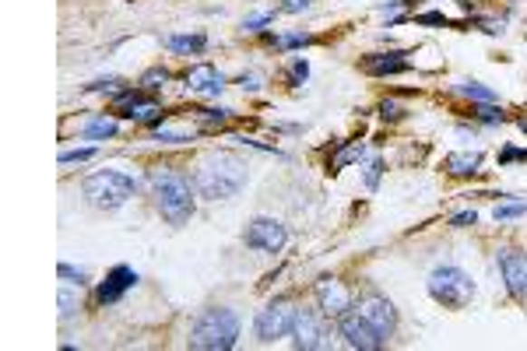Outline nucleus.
Returning a JSON list of instances; mask_svg holds the SVG:
<instances>
[{
  "instance_id": "nucleus-1",
  "label": "nucleus",
  "mask_w": 527,
  "mask_h": 351,
  "mask_svg": "<svg viewBox=\"0 0 527 351\" xmlns=\"http://www.w3.org/2000/svg\"><path fill=\"white\" fill-rule=\"evenodd\" d=\"M246 179L250 173H246L243 158H235L233 151H215L197 166L194 190H197V197H207V201H229L246 186Z\"/></svg>"
},
{
  "instance_id": "nucleus-2",
  "label": "nucleus",
  "mask_w": 527,
  "mask_h": 351,
  "mask_svg": "<svg viewBox=\"0 0 527 351\" xmlns=\"http://www.w3.org/2000/svg\"><path fill=\"white\" fill-rule=\"evenodd\" d=\"M148 186H151L155 211H158L169 225L190 222V214H194V207H197V190L190 186L187 176L173 173V169H151V173H148Z\"/></svg>"
},
{
  "instance_id": "nucleus-3",
  "label": "nucleus",
  "mask_w": 527,
  "mask_h": 351,
  "mask_svg": "<svg viewBox=\"0 0 527 351\" xmlns=\"http://www.w3.org/2000/svg\"><path fill=\"white\" fill-rule=\"evenodd\" d=\"M190 348L197 351H229L239 341V317L229 306H211L190 327Z\"/></svg>"
},
{
  "instance_id": "nucleus-4",
  "label": "nucleus",
  "mask_w": 527,
  "mask_h": 351,
  "mask_svg": "<svg viewBox=\"0 0 527 351\" xmlns=\"http://www.w3.org/2000/svg\"><path fill=\"white\" fill-rule=\"evenodd\" d=\"M85 201L99 211H117L123 207L134 194H138V179L120 169H102V173H91L85 179Z\"/></svg>"
},
{
  "instance_id": "nucleus-5",
  "label": "nucleus",
  "mask_w": 527,
  "mask_h": 351,
  "mask_svg": "<svg viewBox=\"0 0 527 351\" xmlns=\"http://www.w3.org/2000/svg\"><path fill=\"white\" fill-rule=\"evenodd\" d=\"M426 289H429V299L439 302V306H446V309H465L471 299H474V281H471V274H465V270L454 267V263L436 267V270L429 274Z\"/></svg>"
},
{
  "instance_id": "nucleus-6",
  "label": "nucleus",
  "mask_w": 527,
  "mask_h": 351,
  "mask_svg": "<svg viewBox=\"0 0 527 351\" xmlns=\"http://www.w3.org/2000/svg\"><path fill=\"white\" fill-rule=\"evenodd\" d=\"M295 317H299V309H295V302L289 299V295L271 299L261 313H257V320H254V334H257V341H261V345H274V341L289 337L292 327H295Z\"/></svg>"
},
{
  "instance_id": "nucleus-7",
  "label": "nucleus",
  "mask_w": 527,
  "mask_h": 351,
  "mask_svg": "<svg viewBox=\"0 0 527 351\" xmlns=\"http://www.w3.org/2000/svg\"><path fill=\"white\" fill-rule=\"evenodd\" d=\"M243 242H246L250 250H257V253H282V246L289 242V229H285L278 218L257 214L254 222H246Z\"/></svg>"
},
{
  "instance_id": "nucleus-8",
  "label": "nucleus",
  "mask_w": 527,
  "mask_h": 351,
  "mask_svg": "<svg viewBox=\"0 0 527 351\" xmlns=\"http://www.w3.org/2000/svg\"><path fill=\"white\" fill-rule=\"evenodd\" d=\"M496 263H499V274H503V285H506L510 299L527 302V253L524 250L503 246L496 253Z\"/></svg>"
},
{
  "instance_id": "nucleus-9",
  "label": "nucleus",
  "mask_w": 527,
  "mask_h": 351,
  "mask_svg": "<svg viewBox=\"0 0 527 351\" xmlns=\"http://www.w3.org/2000/svg\"><path fill=\"white\" fill-rule=\"evenodd\" d=\"M338 334L345 337V345L355 351H380L387 341L377 334V327L366 320L359 309H349L341 320H338Z\"/></svg>"
},
{
  "instance_id": "nucleus-10",
  "label": "nucleus",
  "mask_w": 527,
  "mask_h": 351,
  "mask_svg": "<svg viewBox=\"0 0 527 351\" xmlns=\"http://www.w3.org/2000/svg\"><path fill=\"white\" fill-rule=\"evenodd\" d=\"M313 295H317V309L331 320H341L351 309V292L341 278H321Z\"/></svg>"
},
{
  "instance_id": "nucleus-11",
  "label": "nucleus",
  "mask_w": 527,
  "mask_h": 351,
  "mask_svg": "<svg viewBox=\"0 0 527 351\" xmlns=\"http://www.w3.org/2000/svg\"><path fill=\"white\" fill-rule=\"evenodd\" d=\"M359 313L377 327V334H380L383 341L398 330V309H394V302H390L387 295H377V292L362 295V299H359Z\"/></svg>"
},
{
  "instance_id": "nucleus-12",
  "label": "nucleus",
  "mask_w": 527,
  "mask_h": 351,
  "mask_svg": "<svg viewBox=\"0 0 527 351\" xmlns=\"http://www.w3.org/2000/svg\"><path fill=\"white\" fill-rule=\"evenodd\" d=\"M292 345L302 351L327 348V327H323V313L317 309H299L292 327Z\"/></svg>"
},
{
  "instance_id": "nucleus-13",
  "label": "nucleus",
  "mask_w": 527,
  "mask_h": 351,
  "mask_svg": "<svg viewBox=\"0 0 527 351\" xmlns=\"http://www.w3.org/2000/svg\"><path fill=\"white\" fill-rule=\"evenodd\" d=\"M138 281H141V278H138L134 267L117 263V267L106 274V281H99V289H95V302H99V306H117L120 299L130 292Z\"/></svg>"
},
{
  "instance_id": "nucleus-14",
  "label": "nucleus",
  "mask_w": 527,
  "mask_h": 351,
  "mask_svg": "<svg viewBox=\"0 0 527 351\" xmlns=\"http://www.w3.org/2000/svg\"><path fill=\"white\" fill-rule=\"evenodd\" d=\"M183 78H187L190 91H197V95H222V88L229 85L215 63H194V67H187Z\"/></svg>"
},
{
  "instance_id": "nucleus-15",
  "label": "nucleus",
  "mask_w": 527,
  "mask_h": 351,
  "mask_svg": "<svg viewBox=\"0 0 527 351\" xmlns=\"http://www.w3.org/2000/svg\"><path fill=\"white\" fill-rule=\"evenodd\" d=\"M408 53H401V50H390V53H369V57H362V71L369 74V78H390V74H405L411 71Z\"/></svg>"
},
{
  "instance_id": "nucleus-16",
  "label": "nucleus",
  "mask_w": 527,
  "mask_h": 351,
  "mask_svg": "<svg viewBox=\"0 0 527 351\" xmlns=\"http://www.w3.org/2000/svg\"><path fill=\"white\" fill-rule=\"evenodd\" d=\"M478 166H482V155L478 151H454V155L443 158V169L450 176H474Z\"/></svg>"
},
{
  "instance_id": "nucleus-17",
  "label": "nucleus",
  "mask_w": 527,
  "mask_h": 351,
  "mask_svg": "<svg viewBox=\"0 0 527 351\" xmlns=\"http://www.w3.org/2000/svg\"><path fill=\"white\" fill-rule=\"evenodd\" d=\"M166 46L179 53V57H190V53H205L207 50V35L205 32H194V35H166Z\"/></svg>"
},
{
  "instance_id": "nucleus-18",
  "label": "nucleus",
  "mask_w": 527,
  "mask_h": 351,
  "mask_svg": "<svg viewBox=\"0 0 527 351\" xmlns=\"http://www.w3.org/2000/svg\"><path fill=\"white\" fill-rule=\"evenodd\" d=\"M457 91H461L465 99H471V102H496V91H493V88H485L482 81H461Z\"/></svg>"
},
{
  "instance_id": "nucleus-19",
  "label": "nucleus",
  "mask_w": 527,
  "mask_h": 351,
  "mask_svg": "<svg viewBox=\"0 0 527 351\" xmlns=\"http://www.w3.org/2000/svg\"><path fill=\"white\" fill-rule=\"evenodd\" d=\"M88 141H106V138H117V123L113 119H91L85 127Z\"/></svg>"
},
{
  "instance_id": "nucleus-20",
  "label": "nucleus",
  "mask_w": 527,
  "mask_h": 351,
  "mask_svg": "<svg viewBox=\"0 0 527 351\" xmlns=\"http://www.w3.org/2000/svg\"><path fill=\"white\" fill-rule=\"evenodd\" d=\"M366 155V147L362 145H349L345 151H338L334 158H331V173H338V169H345V166H351V162H359Z\"/></svg>"
},
{
  "instance_id": "nucleus-21",
  "label": "nucleus",
  "mask_w": 527,
  "mask_h": 351,
  "mask_svg": "<svg viewBox=\"0 0 527 351\" xmlns=\"http://www.w3.org/2000/svg\"><path fill=\"white\" fill-rule=\"evenodd\" d=\"M78 309H81V299L71 292V285L63 281V289H60V317H63V320H71Z\"/></svg>"
},
{
  "instance_id": "nucleus-22",
  "label": "nucleus",
  "mask_w": 527,
  "mask_h": 351,
  "mask_svg": "<svg viewBox=\"0 0 527 351\" xmlns=\"http://www.w3.org/2000/svg\"><path fill=\"white\" fill-rule=\"evenodd\" d=\"M471 117L482 119V123H503V119H506V113L499 109L496 102H478V106L471 109Z\"/></svg>"
},
{
  "instance_id": "nucleus-23",
  "label": "nucleus",
  "mask_w": 527,
  "mask_h": 351,
  "mask_svg": "<svg viewBox=\"0 0 527 351\" xmlns=\"http://www.w3.org/2000/svg\"><path fill=\"white\" fill-rule=\"evenodd\" d=\"M57 274L63 278V281H67V285H78V289H81V285H88V270H85V267H74V263L63 261L57 267Z\"/></svg>"
},
{
  "instance_id": "nucleus-24",
  "label": "nucleus",
  "mask_w": 527,
  "mask_h": 351,
  "mask_svg": "<svg viewBox=\"0 0 527 351\" xmlns=\"http://www.w3.org/2000/svg\"><path fill=\"white\" fill-rule=\"evenodd\" d=\"M380 176H383L380 158H369V162L362 166V183H366V190H377V186H380Z\"/></svg>"
},
{
  "instance_id": "nucleus-25",
  "label": "nucleus",
  "mask_w": 527,
  "mask_h": 351,
  "mask_svg": "<svg viewBox=\"0 0 527 351\" xmlns=\"http://www.w3.org/2000/svg\"><path fill=\"white\" fill-rule=\"evenodd\" d=\"M166 81H169V71H162V67H151L145 78H141V85L145 91H158V88H166Z\"/></svg>"
},
{
  "instance_id": "nucleus-26",
  "label": "nucleus",
  "mask_w": 527,
  "mask_h": 351,
  "mask_svg": "<svg viewBox=\"0 0 527 351\" xmlns=\"http://www.w3.org/2000/svg\"><path fill=\"white\" fill-rule=\"evenodd\" d=\"M95 158V147H74V151H60V166H74V162H88Z\"/></svg>"
},
{
  "instance_id": "nucleus-27",
  "label": "nucleus",
  "mask_w": 527,
  "mask_h": 351,
  "mask_svg": "<svg viewBox=\"0 0 527 351\" xmlns=\"http://www.w3.org/2000/svg\"><path fill=\"white\" fill-rule=\"evenodd\" d=\"M310 43H313V35H310V32H292V35L278 39V46H282V50H299V46H310Z\"/></svg>"
},
{
  "instance_id": "nucleus-28",
  "label": "nucleus",
  "mask_w": 527,
  "mask_h": 351,
  "mask_svg": "<svg viewBox=\"0 0 527 351\" xmlns=\"http://www.w3.org/2000/svg\"><path fill=\"white\" fill-rule=\"evenodd\" d=\"M306 78H310V63H306L302 57H295L292 67H289V81H292V85H302Z\"/></svg>"
},
{
  "instance_id": "nucleus-29",
  "label": "nucleus",
  "mask_w": 527,
  "mask_h": 351,
  "mask_svg": "<svg viewBox=\"0 0 527 351\" xmlns=\"http://www.w3.org/2000/svg\"><path fill=\"white\" fill-rule=\"evenodd\" d=\"M493 214H496V222H510V218H521V214H527V204H499Z\"/></svg>"
},
{
  "instance_id": "nucleus-30",
  "label": "nucleus",
  "mask_w": 527,
  "mask_h": 351,
  "mask_svg": "<svg viewBox=\"0 0 527 351\" xmlns=\"http://www.w3.org/2000/svg\"><path fill=\"white\" fill-rule=\"evenodd\" d=\"M415 25H443V29H446V25H454V22H450L446 14H439V11H426V14H415Z\"/></svg>"
},
{
  "instance_id": "nucleus-31",
  "label": "nucleus",
  "mask_w": 527,
  "mask_h": 351,
  "mask_svg": "<svg viewBox=\"0 0 527 351\" xmlns=\"http://www.w3.org/2000/svg\"><path fill=\"white\" fill-rule=\"evenodd\" d=\"M510 162H527V147H506V151H499V166H510Z\"/></svg>"
},
{
  "instance_id": "nucleus-32",
  "label": "nucleus",
  "mask_w": 527,
  "mask_h": 351,
  "mask_svg": "<svg viewBox=\"0 0 527 351\" xmlns=\"http://www.w3.org/2000/svg\"><path fill=\"white\" fill-rule=\"evenodd\" d=\"M474 222H478V214H474V211H461V214H454V218H450V225H454V229H468V225H474Z\"/></svg>"
},
{
  "instance_id": "nucleus-33",
  "label": "nucleus",
  "mask_w": 527,
  "mask_h": 351,
  "mask_svg": "<svg viewBox=\"0 0 527 351\" xmlns=\"http://www.w3.org/2000/svg\"><path fill=\"white\" fill-rule=\"evenodd\" d=\"M271 18H274V14H254V18H246V22H243V29H246V32H261L264 25L271 22Z\"/></svg>"
},
{
  "instance_id": "nucleus-34",
  "label": "nucleus",
  "mask_w": 527,
  "mask_h": 351,
  "mask_svg": "<svg viewBox=\"0 0 527 351\" xmlns=\"http://www.w3.org/2000/svg\"><path fill=\"white\" fill-rule=\"evenodd\" d=\"M306 7H313V0H282V11H285V14H299V11H306Z\"/></svg>"
},
{
  "instance_id": "nucleus-35",
  "label": "nucleus",
  "mask_w": 527,
  "mask_h": 351,
  "mask_svg": "<svg viewBox=\"0 0 527 351\" xmlns=\"http://www.w3.org/2000/svg\"><path fill=\"white\" fill-rule=\"evenodd\" d=\"M380 117L383 119H401V117H405V109H401L398 102H383V106H380Z\"/></svg>"
},
{
  "instance_id": "nucleus-36",
  "label": "nucleus",
  "mask_w": 527,
  "mask_h": 351,
  "mask_svg": "<svg viewBox=\"0 0 527 351\" xmlns=\"http://www.w3.org/2000/svg\"><path fill=\"white\" fill-rule=\"evenodd\" d=\"M239 85L250 88V91H257V88H261V78H257V74H243V78H239Z\"/></svg>"
},
{
  "instance_id": "nucleus-37",
  "label": "nucleus",
  "mask_w": 527,
  "mask_h": 351,
  "mask_svg": "<svg viewBox=\"0 0 527 351\" xmlns=\"http://www.w3.org/2000/svg\"><path fill=\"white\" fill-rule=\"evenodd\" d=\"M517 123H521V130H524V134H527V117H521V119H517Z\"/></svg>"
}]
</instances>
